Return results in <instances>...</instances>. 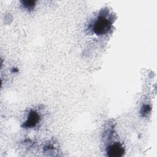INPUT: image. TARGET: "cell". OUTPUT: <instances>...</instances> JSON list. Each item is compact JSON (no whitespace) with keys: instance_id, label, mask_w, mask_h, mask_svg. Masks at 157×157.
Wrapping results in <instances>:
<instances>
[{"instance_id":"2","label":"cell","mask_w":157,"mask_h":157,"mask_svg":"<svg viewBox=\"0 0 157 157\" xmlns=\"http://www.w3.org/2000/svg\"><path fill=\"white\" fill-rule=\"evenodd\" d=\"M106 151L109 156H121L124 153V150L120 144L116 142L107 147Z\"/></svg>"},{"instance_id":"1","label":"cell","mask_w":157,"mask_h":157,"mask_svg":"<svg viewBox=\"0 0 157 157\" xmlns=\"http://www.w3.org/2000/svg\"><path fill=\"white\" fill-rule=\"evenodd\" d=\"M112 23L109 18L105 15H99L94 21L93 30L97 35L105 34L110 29Z\"/></svg>"},{"instance_id":"3","label":"cell","mask_w":157,"mask_h":157,"mask_svg":"<svg viewBox=\"0 0 157 157\" xmlns=\"http://www.w3.org/2000/svg\"><path fill=\"white\" fill-rule=\"evenodd\" d=\"M39 121V116L36 112H31L29 113V116L25 122V126L26 128H33L36 125Z\"/></svg>"},{"instance_id":"4","label":"cell","mask_w":157,"mask_h":157,"mask_svg":"<svg viewBox=\"0 0 157 157\" xmlns=\"http://www.w3.org/2000/svg\"><path fill=\"white\" fill-rule=\"evenodd\" d=\"M22 5L23 6L28 9V10H32L34 6H35V4H36V1H21Z\"/></svg>"}]
</instances>
